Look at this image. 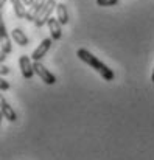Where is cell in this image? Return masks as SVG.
Listing matches in <instances>:
<instances>
[{
	"label": "cell",
	"mask_w": 154,
	"mask_h": 160,
	"mask_svg": "<svg viewBox=\"0 0 154 160\" xmlns=\"http://www.w3.org/2000/svg\"><path fill=\"white\" fill-rule=\"evenodd\" d=\"M76 56H78L83 62H86L89 67H92L97 73H100L103 79H106V81H112V79L115 78L114 72H112L106 64H103L98 58H95L89 50H86V48H80V50L76 52Z\"/></svg>",
	"instance_id": "cell-1"
},
{
	"label": "cell",
	"mask_w": 154,
	"mask_h": 160,
	"mask_svg": "<svg viewBox=\"0 0 154 160\" xmlns=\"http://www.w3.org/2000/svg\"><path fill=\"white\" fill-rule=\"evenodd\" d=\"M33 67H34V73H36L45 84L53 86V84L56 82V76L51 73L50 70H49L41 61H34V62H33Z\"/></svg>",
	"instance_id": "cell-2"
},
{
	"label": "cell",
	"mask_w": 154,
	"mask_h": 160,
	"mask_svg": "<svg viewBox=\"0 0 154 160\" xmlns=\"http://www.w3.org/2000/svg\"><path fill=\"white\" fill-rule=\"evenodd\" d=\"M56 2L54 0H49L47 2V5L42 8V11L39 12V16L36 17V20H34V25L38 27V28H42L49 20H50V17H51V12L56 9Z\"/></svg>",
	"instance_id": "cell-3"
},
{
	"label": "cell",
	"mask_w": 154,
	"mask_h": 160,
	"mask_svg": "<svg viewBox=\"0 0 154 160\" xmlns=\"http://www.w3.org/2000/svg\"><path fill=\"white\" fill-rule=\"evenodd\" d=\"M19 67H20L22 76L30 81V79L33 78V75H34V67H33L31 59H30L27 54H22V56L19 58Z\"/></svg>",
	"instance_id": "cell-4"
},
{
	"label": "cell",
	"mask_w": 154,
	"mask_h": 160,
	"mask_svg": "<svg viewBox=\"0 0 154 160\" xmlns=\"http://www.w3.org/2000/svg\"><path fill=\"white\" fill-rule=\"evenodd\" d=\"M0 31H2V34H0V41H2V52H0V61L3 62L5 59H6V56L11 53V41H9V38H8V33H6V28H5V23L2 22L0 23Z\"/></svg>",
	"instance_id": "cell-5"
},
{
	"label": "cell",
	"mask_w": 154,
	"mask_h": 160,
	"mask_svg": "<svg viewBox=\"0 0 154 160\" xmlns=\"http://www.w3.org/2000/svg\"><path fill=\"white\" fill-rule=\"evenodd\" d=\"M47 2H49V0H34V3H33V5L30 6V9L27 11L25 19H27L28 22H34L36 17L39 16V12L42 11V8L47 5Z\"/></svg>",
	"instance_id": "cell-6"
},
{
	"label": "cell",
	"mask_w": 154,
	"mask_h": 160,
	"mask_svg": "<svg viewBox=\"0 0 154 160\" xmlns=\"http://www.w3.org/2000/svg\"><path fill=\"white\" fill-rule=\"evenodd\" d=\"M51 47V38H47V39H44L41 44H39V47L33 52V54H31V59L33 61H41L44 56H45V53L50 50Z\"/></svg>",
	"instance_id": "cell-7"
},
{
	"label": "cell",
	"mask_w": 154,
	"mask_h": 160,
	"mask_svg": "<svg viewBox=\"0 0 154 160\" xmlns=\"http://www.w3.org/2000/svg\"><path fill=\"white\" fill-rule=\"evenodd\" d=\"M47 25H49V28H50V34H51V39H54V41H59L61 38H62V25H61V22L58 20V19H54V17H50V20L47 22Z\"/></svg>",
	"instance_id": "cell-8"
},
{
	"label": "cell",
	"mask_w": 154,
	"mask_h": 160,
	"mask_svg": "<svg viewBox=\"0 0 154 160\" xmlns=\"http://www.w3.org/2000/svg\"><path fill=\"white\" fill-rule=\"evenodd\" d=\"M11 36H13L14 42H16L17 45H20V47H27V45L30 44V41H28L27 34L22 31V28H14V30L11 31Z\"/></svg>",
	"instance_id": "cell-9"
},
{
	"label": "cell",
	"mask_w": 154,
	"mask_h": 160,
	"mask_svg": "<svg viewBox=\"0 0 154 160\" xmlns=\"http://www.w3.org/2000/svg\"><path fill=\"white\" fill-rule=\"evenodd\" d=\"M9 3L13 5L16 17L17 19H25V16H27V5L23 3V0H9Z\"/></svg>",
	"instance_id": "cell-10"
},
{
	"label": "cell",
	"mask_w": 154,
	"mask_h": 160,
	"mask_svg": "<svg viewBox=\"0 0 154 160\" xmlns=\"http://www.w3.org/2000/svg\"><path fill=\"white\" fill-rule=\"evenodd\" d=\"M0 104H2V115L8 120V121H16L17 120V115H16V112H14V109L8 104V101L5 100V98H2V101H0Z\"/></svg>",
	"instance_id": "cell-11"
},
{
	"label": "cell",
	"mask_w": 154,
	"mask_h": 160,
	"mask_svg": "<svg viewBox=\"0 0 154 160\" xmlns=\"http://www.w3.org/2000/svg\"><path fill=\"white\" fill-rule=\"evenodd\" d=\"M56 19L61 22V25H67L69 23V12H67V8L64 3H58L56 5Z\"/></svg>",
	"instance_id": "cell-12"
},
{
	"label": "cell",
	"mask_w": 154,
	"mask_h": 160,
	"mask_svg": "<svg viewBox=\"0 0 154 160\" xmlns=\"http://www.w3.org/2000/svg\"><path fill=\"white\" fill-rule=\"evenodd\" d=\"M117 3H118V0H97L98 6H114Z\"/></svg>",
	"instance_id": "cell-13"
},
{
	"label": "cell",
	"mask_w": 154,
	"mask_h": 160,
	"mask_svg": "<svg viewBox=\"0 0 154 160\" xmlns=\"http://www.w3.org/2000/svg\"><path fill=\"white\" fill-rule=\"evenodd\" d=\"M0 89H2V90H9V84H8L6 79H2V81H0Z\"/></svg>",
	"instance_id": "cell-14"
},
{
	"label": "cell",
	"mask_w": 154,
	"mask_h": 160,
	"mask_svg": "<svg viewBox=\"0 0 154 160\" xmlns=\"http://www.w3.org/2000/svg\"><path fill=\"white\" fill-rule=\"evenodd\" d=\"M0 72H2V75H8V73H9V67H8V65H2Z\"/></svg>",
	"instance_id": "cell-15"
},
{
	"label": "cell",
	"mask_w": 154,
	"mask_h": 160,
	"mask_svg": "<svg viewBox=\"0 0 154 160\" xmlns=\"http://www.w3.org/2000/svg\"><path fill=\"white\" fill-rule=\"evenodd\" d=\"M23 3H25L27 6H31V5L34 3V0H23Z\"/></svg>",
	"instance_id": "cell-16"
},
{
	"label": "cell",
	"mask_w": 154,
	"mask_h": 160,
	"mask_svg": "<svg viewBox=\"0 0 154 160\" xmlns=\"http://www.w3.org/2000/svg\"><path fill=\"white\" fill-rule=\"evenodd\" d=\"M6 2H9V0H0V6H2V9L5 8V5H6Z\"/></svg>",
	"instance_id": "cell-17"
},
{
	"label": "cell",
	"mask_w": 154,
	"mask_h": 160,
	"mask_svg": "<svg viewBox=\"0 0 154 160\" xmlns=\"http://www.w3.org/2000/svg\"><path fill=\"white\" fill-rule=\"evenodd\" d=\"M151 81L154 82V68H153V73H151Z\"/></svg>",
	"instance_id": "cell-18"
}]
</instances>
